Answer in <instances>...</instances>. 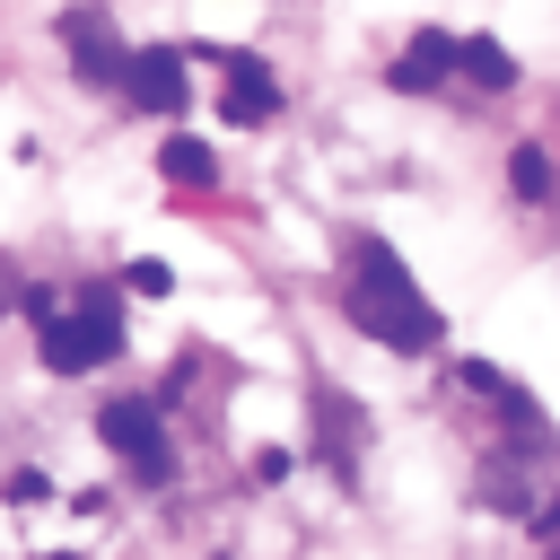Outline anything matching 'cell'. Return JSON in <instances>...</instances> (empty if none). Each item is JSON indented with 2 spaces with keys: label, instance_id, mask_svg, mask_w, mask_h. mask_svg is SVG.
<instances>
[{
  "label": "cell",
  "instance_id": "9c48e42d",
  "mask_svg": "<svg viewBox=\"0 0 560 560\" xmlns=\"http://www.w3.org/2000/svg\"><path fill=\"white\" fill-rule=\"evenodd\" d=\"M455 70H464L472 88H516V61H508V44H490V35H464V44H455Z\"/></svg>",
  "mask_w": 560,
  "mask_h": 560
},
{
  "label": "cell",
  "instance_id": "6da1fadb",
  "mask_svg": "<svg viewBox=\"0 0 560 560\" xmlns=\"http://www.w3.org/2000/svg\"><path fill=\"white\" fill-rule=\"evenodd\" d=\"M350 324L385 350H429L438 341V306L411 289V271L385 245H350Z\"/></svg>",
  "mask_w": 560,
  "mask_h": 560
},
{
  "label": "cell",
  "instance_id": "8992f818",
  "mask_svg": "<svg viewBox=\"0 0 560 560\" xmlns=\"http://www.w3.org/2000/svg\"><path fill=\"white\" fill-rule=\"evenodd\" d=\"M385 79H394L402 96H429L438 79H455V35H438V26H420V35L402 44V61H394Z\"/></svg>",
  "mask_w": 560,
  "mask_h": 560
},
{
  "label": "cell",
  "instance_id": "5b68a950",
  "mask_svg": "<svg viewBox=\"0 0 560 560\" xmlns=\"http://www.w3.org/2000/svg\"><path fill=\"white\" fill-rule=\"evenodd\" d=\"M122 88H131V105H140V114H175L192 79H184V52H175V44H149V52H131V61H122Z\"/></svg>",
  "mask_w": 560,
  "mask_h": 560
},
{
  "label": "cell",
  "instance_id": "8fae6325",
  "mask_svg": "<svg viewBox=\"0 0 560 560\" xmlns=\"http://www.w3.org/2000/svg\"><path fill=\"white\" fill-rule=\"evenodd\" d=\"M210 175H219V166H210L201 140H175V149H166V184H210Z\"/></svg>",
  "mask_w": 560,
  "mask_h": 560
},
{
  "label": "cell",
  "instance_id": "3957f363",
  "mask_svg": "<svg viewBox=\"0 0 560 560\" xmlns=\"http://www.w3.org/2000/svg\"><path fill=\"white\" fill-rule=\"evenodd\" d=\"M35 332H44V368H52V376H88L105 350H122V341H114V332H96L79 306H52V315H35Z\"/></svg>",
  "mask_w": 560,
  "mask_h": 560
},
{
  "label": "cell",
  "instance_id": "ba28073f",
  "mask_svg": "<svg viewBox=\"0 0 560 560\" xmlns=\"http://www.w3.org/2000/svg\"><path fill=\"white\" fill-rule=\"evenodd\" d=\"M271 114H280L271 70H262V61H236V79H228V122H271Z\"/></svg>",
  "mask_w": 560,
  "mask_h": 560
},
{
  "label": "cell",
  "instance_id": "52a82bcc",
  "mask_svg": "<svg viewBox=\"0 0 560 560\" xmlns=\"http://www.w3.org/2000/svg\"><path fill=\"white\" fill-rule=\"evenodd\" d=\"M315 420H324V455H332V472L350 481V472H359V429H368V420H359V402H350V394H332V385H315Z\"/></svg>",
  "mask_w": 560,
  "mask_h": 560
},
{
  "label": "cell",
  "instance_id": "7a4b0ae2",
  "mask_svg": "<svg viewBox=\"0 0 560 560\" xmlns=\"http://www.w3.org/2000/svg\"><path fill=\"white\" fill-rule=\"evenodd\" d=\"M96 438H105V446L122 455V472H131V481H149V490L175 472V438H166L158 402H131V394H122V402H105V411H96Z\"/></svg>",
  "mask_w": 560,
  "mask_h": 560
},
{
  "label": "cell",
  "instance_id": "7c38bea8",
  "mask_svg": "<svg viewBox=\"0 0 560 560\" xmlns=\"http://www.w3.org/2000/svg\"><path fill=\"white\" fill-rule=\"evenodd\" d=\"M70 306H79V315H88L96 332H114V341H122V315H114V289H105V280H88V289H79Z\"/></svg>",
  "mask_w": 560,
  "mask_h": 560
},
{
  "label": "cell",
  "instance_id": "9a60e30c",
  "mask_svg": "<svg viewBox=\"0 0 560 560\" xmlns=\"http://www.w3.org/2000/svg\"><path fill=\"white\" fill-rule=\"evenodd\" d=\"M9 306H18V280H9V271H0V315H9Z\"/></svg>",
  "mask_w": 560,
  "mask_h": 560
},
{
  "label": "cell",
  "instance_id": "5bb4252c",
  "mask_svg": "<svg viewBox=\"0 0 560 560\" xmlns=\"http://www.w3.org/2000/svg\"><path fill=\"white\" fill-rule=\"evenodd\" d=\"M9 499H18V508H44L52 490H44V472H9Z\"/></svg>",
  "mask_w": 560,
  "mask_h": 560
},
{
  "label": "cell",
  "instance_id": "30bf717a",
  "mask_svg": "<svg viewBox=\"0 0 560 560\" xmlns=\"http://www.w3.org/2000/svg\"><path fill=\"white\" fill-rule=\"evenodd\" d=\"M508 184H516L525 201H542V192H551V158H542L534 140H516V149H508Z\"/></svg>",
  "mask_w": 560,
  "mask_h": 560
},
{
  "label": "cell",
  "instance_id": "277c9868",
  "mask_svg": "<svg viewBox=\"0 0 560 560\" xmlns=\"http://www.w3.org/2000/svg\"><path fill=\"white\" fill-rule=\"evenodd\" d=\"M61 44H70V61H79V79H88V88H114V79H122V61H131V52L114 44V18H105V9H88V0L61 18Z\"/></svg>",
  "mask_w": 560,
  "mask_h": 560
},
{
  "label": "cell",
  "instance_id": "4fadbf2b",
  "mask_svg": "<svg viewBox=\"0 0 560 560\" xmlns=\"http://www.w3.org/2000/svg\"><path fill=\"white\" fill-rule=\"evenodd\" d=\"M122 289H140V298H166V289H175V271H166L158 254H140V262L122 271Z\"/></svg>",
  "mask_w": 560,
  "mask_h": 560
}]
</instances>
